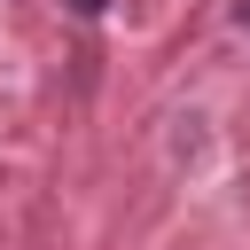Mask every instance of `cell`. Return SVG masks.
I'll return each instance as SVG.
<instances>
[{"instance_id":"cell-1","label":"cell","mask_w":250,"mask_h":250,"mask_svg":"<svg viewBox=\"0 0 250 250\" xmlns=\"http://www.w3.org/2000/svg\"><path fill=\"white\" fill-rule=\"evenodd\" d=\"M62 8H78V16H102V8H109V0H62Z\"/></svg>"}]
</instances>
